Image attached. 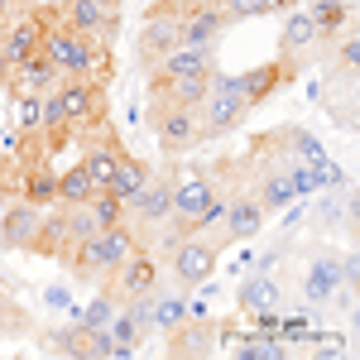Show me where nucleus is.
<instances>
[{"mask_svg": "<svg viewBox=\"0 0 360 360\" xmlns=\"http://www.w3.org/2000/svg\"><path fill=\"white\" fill-rule=\"evenodd\" d=\"M44 53L58 63V72L63 77H86V82H111L115 72V58H111V44L106 39H91V34H77V29H68L63 20H49V34H44Z\"/></svg>", "mask_w": 360, "mask_h": 360, "instance_id": "nucleus-1", "label": "nucleus"}, {"mask_svg": "<svg viewBox=\"0 0 360 360\" xmlns=\"http://www.w3.org/2000/svg\"><path fill=\"white\" fill-rule=\"evenodd\" d=\"M135 231L130 226H111V231H96L91 240L72 250V259H68V274L77 278V283H106V278L130 259V250H135Z\"/></svg>", "mask_w": 360, "mask_h": 360, "instance_id": "nucleus-2", "label": "nucleus"}, {"mask_svg": "<svg viewBox=\"0 0 360 360\" xmlns=\"http://www.w3.org/2000/svg\"><path fill=\"white\" fill-rule=\"evenodd\" d=\"M188 10H193V0H154V5L144 10V29H139V44H135L144 77L183 44V20H188Z\"/></svg>", "mask_w": 360, "mask_h": 360, "instance_id": "nucleus-3", "label": "nucleus"}, {"mask_svg": "<svg viewBox=\"0 0 360 360\" xmlns=\"http://www.w3.org/2000/svg\"><path fill=\"white\" fill-rule=\"evenodd\" d=\"M58 101H63V111L72 120V135L77 139H91L96 130H106L111 120V106H106V86L101 82H86V77H63L58 82Z\"/></svg>", "mask_w": 360, "mask_h": 360, "instance_id": "nucleus-4", "label": "nucleus"}, {"mask_svg": "<svg viewBox=\"0 0 360 360\" xmlns=\"http://www.w3.org/2000/svg\"><path fill=\"white\" fill-rule=\"evenodd\" d=\"M149 125L168 154H188L197 144H207L202 135V120H197V106H164V101H149Z\"/></svg>", "mask_w": 360, "mask_h": 360, "instance_id": "nucleus-5", "label": "nucleus"}, {"mask_svg": "<svg viewBox=\"0 0 360 360\" xmlns=\"http://www.w3.org/2000/svg\"><path fill=\"white\" fill-rule=\"evenodd\" d=\"M101 288H106L120 307L135 303V298H149V293L159 288V255H154V250H144V245H135V250H130V259H125V264H120Z\"/></svg>", "mask_w": 360, "mask_h": 360, "instance_id": "nucleus-6", "label": "nucleus"}, {"mask_svg": "<svg viewBox=\"0 0 360 360\" xmlns=\"http://www.w3.org/2000/svg\"><path fill=\"white\" fill-rule=\"evenodd\" d=\"M217 259H221V240H212V236L193 231L183 245L168 255L173 283H178V288H197V283H207V278H212V269H217Z\"/></svg>", "mask_w": 360, "mask_h": 360, "instance_id": "nucleus-7", "label": "nucleus"}, {"mask_svg": "<svg viewBox=\"0 0 360 360\" xmlns=\"http://www.w3.org/2000/svg\"><path fill=\"white\" fill-rule=\"evenodd\" d=\"M164 217H173V178H149V183L125 202V226L135 231V240H139L149 226H159Z\"/></svg>", "mask_w": 360, "mask_h": 360, "instance_id": "nucleus-8", "label": "nucleus"}, {"mask_svg": "<svg viewBox=\"0 0 360 360\" xmlns=\"http://www.w3.org/2000/svg\"><path fill=\"white\" fill-rule=\"evenodd\" d=\"M317 44H322V34L312 25V15L307 10H288V20H283V34H278V63L298 77L307 68V58L317 53Z\"/></svg>", "mask_w": 360, "mask_h": 360, "instance_id": "nucleus-9", "label": "nucleus"}, {"mask_svg": "<svg viewBox=\"0 0 360 360\" xmlns=\"http://www.w3.org/2000/svg\"><path fill=\"white\" fill-rule=\"evenodd\" d=\"M217 197V183H212V173H202V168H178L173 173V217L193 231V221L207 212V202Z\"/></svg>", "mask_w": 360, "mask_h": 360, "instance_id": "nucleus-10", "label": "nucleus"}, {"mask_svg": "<svg viewBox=\"0 0 360 360\" xmlns=\"http://www.w3.org/2000/svg\"><path fill=\"white\" fill-rule=\"evenodd\" d=\"M221 346V327L207 322V317H183L173 332H168V356L173 360H202Z\"/></svg>", "mask_w": 360, "mask_h": 360, "instance_id": "nucleus-11", "label": "nucleus"}, {"mask_svg": "<svg viewBox=\"0 0 360 360\" xmlns=\"http://www.w3.org/2000/svg\"><path fill=\"white\" fill-rule=\"evenodd\" d=\"M212 72H149V101L164 106H202Z\"/></svg>", "mask_w": 360, "mask_h": 360, "instance_id": "nucleus-12", "label": "nucleus"}, {"mask_svg": "<svg viewBox=\"0 0 360 360\" xmlns=\"http://www.w3.org/2000/svg\"><path fill=\"white\" fill-rule=\"evenodd\" d=\"M264 221H269V212L259 207V197L255 193H236L231 202H226V217H221V236L217 240H255L259 231H264Z\"/></svg>", "mask_w": 360, "mask_h": 360, "instance_id": "nucleus-13", "label": "nucleus"}, {"mask_svg": "<svg viewBox=\"0 0 360 360\" xmlns=\"http://www.w3.org/2000/svg\"><path fill=\"white\" fill-rule=\"evenodd\" d=\"M245 115H250L245 96H221V91H207V96H202V106H197V120H202V135H207V139L231 135Z\"/></svg>", "mask_w": 360, "mask_h": 360, "instance_id": "nucleus-14", "label": "nucleus"}, {"mask_svg": "<svg viewBox=\"0 0 360 360\" xmlns=\"http://www.w3.org/2000/svg\"><path fill=\"white\" fill-rule=\"evenodd\" d=\"M29 255L68 264V255H72V236H68V212H63V202L44 207V221H39V236H34V250H29Z\"/></svg>", "mask_w": 360, "mask_h": 360, "instance_id": "nucleus-15", "label": "nucleus"}, {"mask_svg": "<svg viewBox=\"0 0 360 360\" xmlns=\"http://www.w3.org/2000/svg\"><path fill=\"white\" fill-rule=\"evenodd\" d=\"M39 221H44V207H34V202H15V207L0 217V245H5V250H34Z\"/></svg>", "mask_w": 360, "mask_h": 360, "instance_id": "nucleus-16", "label": "nucleus"}, {"mask_svg": "<svg viewBox=\"0 0 360 360\" xmlns=\"http://www.w3.org/2000/svg\"><path fill=\"white\" fill-rule=\"evenodd\" d=\"M341 283H346V259H341V255H332V250H317V255L307 259L303 293H307V298H332Z\"/></svg>", "mask_w": 360, "mask_h": 360, "instance_id": "nucleus-17", "label": "nucleus"}, {"mask_svg": "<svg viewBox=\"0 0 360 360\" xmlns=\"http://www.w3.org/2000/svg\"><path fill=\"white\" fill-rule=\"evenodd\" d=\"M58 20L68 29H77V34H91V39H106L111 44L115 39V29H120V20H106L91 0H63L58 5Z\"/></svg>", "mask_w": 360, "mask_h": 360, "instance_id": "nucleus-18", "label": "nucleus"}, {"mask_svg": "<svg viewBox=\"0 0 360 360\" xmlns=\"http://www.w3.org/2000/svg\"><path fill=\"white\" fill-rule=\"evenodd\" d=\"M240 77H245V101H250V111H255V106H264L278 86L293 82V72H288L278 58H274V63H264V68H250V72H240Z\"/></svg>", "mask_w": 360, "mask_h": 360, "instance_id": "nucleus-19", "label": "nucleus"}, {"mask_svg": "<svg viewBox=\"0 0 360 360\" xmlns=\"http://www.w3.org/2000/svg\"><path fill=\"white\" fill-rule=\"evenodd\" d=\"M240 307H245V312H274V307H283V283H278L269 269H259V274L240 288Z\"/></svg>", "mask_w": 360, "mask_h": 360, "instance_id": "nucleus-20", "label": "nucleus"}, {"mask_svg": "<svg viewBox=\"0 0 360 360\" xmlns=\"http://www.w3.org/2000/svg\"><path fill=\"white\" fill-rule=\"evenodd\" d=\"M149 178H154V173H149V164H144V159H135V154H120L115 178H111V188H106V193H115L120 202H130V197H135L139 188L149 183Z\"/></svg>", "mask_w": 360, "mask_h": 360, "instance_id": "nucleus-21", "label": "nucleus"}, {"mask_svg": "<svg viewBox=\"0 0 360 360\" xmlns=\"http://www.w3.org/2000/svg\"><path fill=\"white\" fill-rule=\"evenodd\" d=\"M15 202H34V207H53L58 202V173L49 164H39V168H29L25 173V183H20V197Z\"/></svg>", "mask_w": 360, "mask_h": 360, "instance_id": "nucleus-22", "label": "nucleus"}, {"mask_svg": "<svg viewBox=\"0 0 360 360\" xmlns=\"http://www.w3.org/2000/svg\"><path fill=\"white\" fill-rule=\"evenodd\" d=\"M96 193H101V188L91 183V173H86L82 164H72L68 173H58V202H63V207H82V202H91Z\"/></svg>", "mask_w": 360, "mask_h": 360, "instance_id": "nucleus-23", "label": "nucleus"}, {"mask_svg": "<svg viewBox=\"0 0 360 360\" xmlns=\"http://www.w3.org/2000/svg\"><path fill=\"white\" fill-rule=\"evenodd\" d=\"M149 298H154V327H159V332H173L183 317H193V303L183 298V288H178V293H159V288H154Z\"/></svg>", "mask_w": 360, "mask_h": 360, "instance_id": "nucleus-24", "label": "nucleus"}, {"mask_svg": "<svg viewBox=\"0 0 360 360\" xmlns=\"http://www.w3.org/2000/svg\"><path fill=\"white\" fill-rule=\"evenodd\" d=\"M307 15H312V25H317L322 39H336V34L346 29L351 5H346V0H312V5H307Z\"/></svg>", "mask_w": 360, "mask_h": 360, "instance_id": "nucleus-25", "label": "nucleus"}, {"mask_svg": "<svg viewBox=\"0 0 360 360\" xmlns=\"http://www.w3.org/2000/svg\"><path fill=\"white\" fill-rule=\"evenodd\" d=\"M231 356L236 360H283L288 346H283L278 336H245L240 346H231Z\"/></svg>", "mask_w": 360, "mask_h": 360, "instance_id": "nucleus-26", "label": "nucleus"}, {"mask_svg": "<svg viewBox=\"0 0 360 360\" xmlns=\"http://www.w3.org/2000/svg\"><path fill=\"white\" fill-rule=\"evenodd\" d=\"M115 298L111 293H106V288H101V293H96V298H91V303L82 307V312H77V317H72V322H82V327H111V317H115Z\"/></svg>", "mask_w": 360, "mask_h": 360, "instance_id": "nucleus-27", "label": "nucleus"}, {"mask_svg": "<svg viewBox=\"0 0 360 360\" xmlns=\"http://www.w3.org/2000/svg\"><path fill=\"white\" fill-rule=\"evenodd\" d=\"M91 217H96V226H101V231L125 226V202H120L115 193H96V197H91Z\"/></svg>", "mask_w": 360, "mask_h": 360, "instance_id": "nucleus-28", "label": "nucleus"}, {"mask_svg": "<svg viewBox=\"0 0 360 360\" xmlns=\"http://www.w3.org/2000/svg\"><path fill=\"white\" fill-rule=\"evenodd\" d=\"M341 39V34H336ZM356 63H360V39H356V29L341 39V49H336V72L341 77H356Z\"/></svg>", "mask_w": 360, "mask_h": 360, "instance_id": "nucleus-29", "label": "nucleus"}, {"mask_svg": "<svg viewBox=\"0 0 360 360\" xmlns=\"http://www.w3.org/2000/svg\"><path fill=\"white\" fill-rule=\"evenodd\" d=\"M10 72H15V68H10V58H5V34H0V86H10Z\"/></svg>", "mask_w": 360, "mask_h": 360, "instance_id": "nucleus-30", "label": "nucleus"}, {"mask_svg": "<svg viewBox=\"0 0 360 360\" xmlns=\"http://www.w3.org/2000/svg\"><path fill=\"white\" fill-rule=\"evenodd\" d=\"M91 5H96L106 20H120V0H91Z\"/></svg>", "mask_w": 360, "mask_h": 360, "instance_id": "nucleus-31", "label": "nucleus"}, {"mask_svg": "<svg viewBox=\"0 0 360 360\" xmlns=\"http://www.w3.org/2000/svg\"><path fill=\"white\" fill-rule=\"evenodd\" d=\"M264 5H269V10H293L298 0H264Z\"/></svg>", "mask_w": 360, "mask_h": 360, "instance_id": "nucleus-32", "label": "nucleus"}]
</instances>
